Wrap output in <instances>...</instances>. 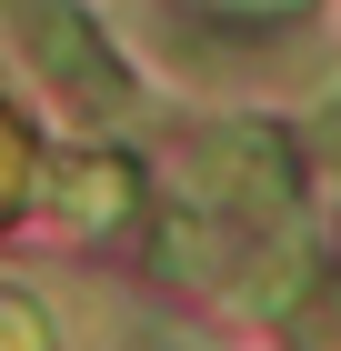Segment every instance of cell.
Returning <instances> with one entry per match:
<instances>
[{"label":"cell","mask_w":341,"mask_h":351,"mask_svg":"<svg viewBox=\"0 0 341 351\" xmlns=\"http://www.w3.org/2000/svg\"><path fill=\"white\" fill-rule=\"evenodd\" d=\"M21 40H30V60H40V81L51 90H71L80 110H131V71L110 60V40L91 21H80L71 0H21Z\"/></svg>","instance_id":"6da1fadb"},{"label":"cell","mask_w":341,"mask_h":351,"mask_svg":"<svg viewBox=\"0 0 341 351\" xmlns=\"http://www.w3.org/2000/svg\"><path fill=\"white\" fill-rule=\"evenodd\" d=\"M191 161H201V201L211 211H231V221H281L291 211V151L271 131H251V121L211 131Z\"/></svg>","instance_id":"7a4b0ae2"},{"label":"cell","mask_w":341,"mask_h":351,"mask_svg":"<svg viewBox=\"0 0 341 351\" xmlns=\"http://www.w3.org/2000/svg\"><path fill=\"white\" fill-rule=\"evenodd\" d=\"M131 201H141L131 161H101V151H80V161H51V211L71 221V231H110Z\"/></svg>","instance_id":"3957f363"},{"label":"cell","mask_w":341,"mask_h":351,"mask_svg":"<svg viewBox=\"0 0 341 351\" xmlns=\"http://www.w3.org/2000/svg\"><path fill=\"white\" fill-rule=\"evenodd\" d=\"M161 271H181V281H201V271H221V231L201 241V221H161Z\"/></svg>","instance_id":"277c9868"},{"label":"cell","mask_w":341,"mask_h":351,"mask_svg":"<svg viewBox=\"0 0 341 351\" xmlns=\"http://www.w3.org/2000/svg\"><path fill=\"white\" fill-rule=\"evenodd\" d=\"M251 10H261V0H251Z\"/></svg>","instance_id":"5b68a950"}]
</instances>
